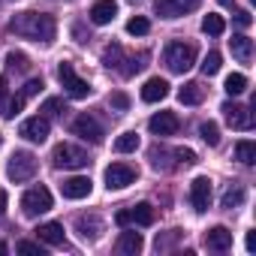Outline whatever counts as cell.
Instances as JSON below:
<instances>
[{
  "mask_svg": "<svg viewBox=\"0 0 256 256\" xmlns=\"http://www.w3.org/2000/svg\"><path fill=\"white\" fill-rule=\"evenodd\" d=\"M10 30H12L16 36L34 40V42H52L54 34H58V24H54V18L46 16V12H18V16H12Z\"/></svg>",
  "mask_w": 256,
  "mask_h": 256,
  "instance_id": "6da1fadb",
  "label": "cell"
},
{
  "mask_svg": "<svg viewBox=\"0 0 256 256\" xmlns=\"http://www.w3.org/2000/svg\"><path fill=\"white\" fill-rule=\"evenodd\" d=\"M163 64H166V70H169V72L184 76V72L196 64V46H193V42L172 40V42L163 48Z\"/></svg>",
  "mask_w": 256,
  "mask_h": 256,
  "instance_id": "7a4b0ae2",
  "label": "cell"
},
{
  "mask_svg": "<svg viewBox=\"0 0 256 256\" xmlns=\"http://www.w3.org/2000/svg\"><path fill=\"white\" fill-rule=\"evenodd\" d=\"M6 175H10V181H16V184L30 181V178L36 175V157H34L30 151H16V154L10 157V163H6Z\"/></svg>",
  "mask_w": 256,
  "mask_h": 256,
  "instance_id": "3957f363",
  "label": "cell"
},
{
  "mask_svg": "<svg viewBox=\"0 0 256 256\" xmlns=\"http://www.w3.org/2000/svg\"><path fill=\"white\" fill-rule=\"evenodd\" d=\"M52 160H54V166L58 169H84L90 160H88V154L82 151V148H76V145H70V142H60L54 151H52Z\"/></svg>",
  "mask_w": 256,
  "mask_h": 256,
  "instance_id": "277c9868",
  "label": "cell"
},
{
  "mask_svg": "<svg viewBox=\"0 0 256 256\" xmlns=\"http://www.w3.org/2000/svg\"><path fill=\"white\" fill-rule=\"evenodd\" d=\"M58 82L64 84V90H66L72 100H84V96L90 94V84L72 70V64H60V66H58Z\"/></svg>",
  "mask_w": 256,
  "mask_h": 256,
  "instance_id": "5b68a950",
  "label": "cell"
},
{
  "mask_svg": "<svg viewBox=\"0 0 256 256\" xmlns=\"http://www.w3.org/2000/svg\"><path fill=\"white\" fill-rule=\"evenodd\" d=\"M22 211H24V217H40V214L52 211V193L46 187H30L22 196Z\"/></svg>",
  "mask_w": 256,
  "mask_h": 256,
  "instance_id": "8992f818",
  "label": "cell"
},
{
  "mask_svg": "<svg viewBox=\"0 0 256 256\" xmlns=\"http://www.w3.org/2000/svg\"><path fill=\"white\" fill-rule=\"evenodd\" d=\"M72 133H76V136H82V139H84V142H90V145H102V139H106L102 124H100L94 114H78V118L72 120Z\"/></svg>",
  "mask_w": 256,
  "mask_h": 256,
  "instance_id": "52a82bcc",
  "label": "cell"
},
{
  "mask_svg": "<svg viewBox=\"0 0 256 256\" xmlns=\"http://www.w3.org/2000/svg\"><path fill=\"white\" fill-rule=\"evenodd\" d=\"M223 118L232 130H253V112L247 106H238V102H223Z\"/></svg>",
  "mask_w": 256,
  "mask_h": 256,
  "instance_id": "ba28073f",
  "label": "cell"
},
{
  "mask_svg": "<svg viewBox=\"0 0 256 256\" xmlns=\"http://www.w3.org/2000/svg\"><path fill=\"white\" fill-rule=\"evenodd\" d=\"M133 181H136V169L126 166V163H112L106 169V187L108 190H124V187H130Z\"/></svg>",
  "mask_w": 256,
  "mask_h": 256,
  "instance_id": "9c48e42d",
  "label": "cell"
},
{
  "mask_svg": "<svg viewBox=\"0 0 256 256\" xmlns=\"http://www.w3.org/2000/svg\"><path fill=\"white\" fill-rule=\"evenodd\" d=\"M190 205H193L196 214L208 211V205H211V181L205 175H199V178L190 181Z\"/></svg>",
  "mask_w": 256,
  "mask_h": 256,
  "instance_id": "30bf717a",
  "label": "cell"
},
{
  "mask_svg": "<svg viewBox=\"0 0 256 256\" xmlns=\"http://www.w3.org/2000/svg\"><path fill=\"white\" fill-rule=\"evenodd\" d=\"M199 6V0H154V10L160 18H181Z\"/></svg>",
  "mask_w": 256,
  "mask_h": 256,
  "instance_id": "8fae6325",
  "label": "cell"
},
{
  "mask_svg": "<svg viewBox=\"0 0 256 256\" xmlns=\"http://www.w3.org/2000/svg\"><path fill=\"white\" fill-rule=\"evenodd\" d=\"M178 126H181V120H178L175 112H157V114H151V120H148V130H151L154 136H175Z\"/></svg>",
  "mask_w": 256,
  "mask_h": 256,
  "instance_id": "7c38bea8",
  "label": "cell"
},
{
  "mask_svg": "<svg viewBox=\"0 0 256 256\" xmlns=\"http://www.w3.org/2000/svg\"><path fill=\"white\" fill-rule=\"evenodd\" d=\"M28 142H46L48 139V118L46 114H36V118H28L22 124V130H18Z\"/></svg>",
  "mask_w": 256,
  "mask_h": 256,
  "instance_id": "4fadbf2b",
  "label": "cell"
},
{
  "mask_svg": "<svg viewBox=\"0 0 256 256\" xmlns=\"http://www.w3.org/2000/svg\"><path fill=\"white\" fill-rule=\"evenodd\" d=\"M76 232L82 241H96L100 232H102V220L96 214H78L76 217Z\"/></svg>",
  "mask_w": 256,
  "mask_h": 256,
  "instance_id": "5bb4252c",
  "label": "cell"
},
{
  "mask_svg": "<svg viewBox=\"0 0 256 256\" xmlns=\"http://www.w3.org/2000/svg\"><path fill=\"white\" fill-rule=\"evenodd\" d=\"M90 190H94V184H90V178H84V175H72V178H66V181L60 184V193H64L66 199H84V196H90Z\"/></svg>",
  "mask_w": 256,
  "mask_h": 256,
  "instance_id": "9a60e30c",
  "label": "cell"
},
{
  "mask_svg": "<svg viewBox=\"0 0 256 256\" xmlns=\"http://www.w3.org/2000/svg\"><path fill=\"white\" fill-rule=\"evenodd\" d=\"M205 247H208V250H217V253L229 250V247H232V232H229L226 226L208 229V232H205Z\"/></svg>",
  "mask_w": 256,
  "mask_h": 256,
  "instance_id": "2e32d148",
  "label": "cell"
},
{
  "mask_svg": "<svg viewBox=\"0 0 256 256\" xmlns=\"http://www.w3.org/2000/svg\"><path fill=\"white\" fill-rule=\"evenodd\" d=\"M114 16H118V4H114V0H96V4L90 6V22L100 24V28L114 22Z\"/></svg>",
  "mask_w": 256,
  "mask_h": 256,
  "instance_id": "e0dca14e",
  "label": "cell"
},
{
  "mask_svg": "<svg viewBox=\"0 0 256 256\" xmlns=\"http://www.w3.org/2000/svg\"><path fill=\"white\" fill-rule=\"evenodd\" d=\"M145 247V241H142V235L139 232H133V229H126V232H120V238H118V253H126V256H136L139 250Z\"/></svg>",
  "mask_w": 256,
  "mask_h": 256,
  "instance_id": "ac0fdd59",
  "label": "cell"
},
{
  "mask_svg": "<svg viewBox=\"0 0 256 256\" xmlns=\"http://www.w3.org/2000/svg\"><path fill=\"white\" fill-rule=\"evenodd\" d=\"M166 94H169V82L166 78H148L145 88H142V100L145 102H160Z\"/></svg>",
  "mask_w": 256,
  "mask_h": 256,
  "instance_id": "d6986e66",
  "label": "cell"
},
{
  "mask_svg": "<svg viewBox=\"0 0 256 256\" xmlns=\"http://www.w3.org/2000/svg\"><path fill=\"white\" fill-rule=\"evenodd\" d=\"M229 48H232V54H235L241 64H250V58H253V40H250V36H244V34L232 36V40H229Z\"/></svg>",
  "mask_w": 256,
  "mask_h": 256,
  "instance_id": "ffe728a7",
  "label": "cell"
},
{
  "mask_svg": "<svg viewBox=\"0 0 256 256\" xmlns=\"http://www.w3.org/2000/svg\"><path fill=\"white\" fill-rule=\"evenodd\" d=\"M178 100H181L184 106H199V102L205 100V88H202L199 82H187V84L178 90Z\"/></svg>",
  "mask_w": 256,
  "mask_h": 256,
  "instance_id": "44dd1931",
  "label": "cell"
},
{
  "mask_svg": "<svg viewBox=\"0 0 256 256\" xmlns=\"http://www.w3.org/2000/svg\"><path fill=\"white\" fill-rule=\"evenodd\" d=\"M36 238L40 241H46V244H64V223H42L40 229H36Z\"/></svg>",
  "mask_w": 256,
  "mask_h": 256,
  "instance_id": "7402d4cb",
  "label": "cell"
},
{
  "mask_svg": "<svg viewBox=\"0 0 256 256\" xmlns=\"http://www.w3.org/2000/svg\"><path fill=\"white\" fill-rule=\"evenodd\" d=\"M244 199H247L244 184H229V187H226V193H223V199H220V205H223L226 211H232V208H238Z\"/></svg>",
  "mask_w": 256,
  "mask_h": 256,
  "instance_id": "603a6c76",
  "label": "cell"
},
{
  "mask_svg": "<svg viewBox=\"0 0 256 256\" xmlns=\"http://www.w3.org/2000/svg\"><path fill=\"white\" fill-rule=\"evenodd\" d=\"M130 217H133V223H139V226H151L157 214H154V205H151V202H139V205L130 208Z\"/></svg>",
  "mask_w": 256,
  "mask_h": 256,
  "instance_id": "cb8c5ba5",
  "label": "cell"
},
{
  "mask_svg": "<svg viewBox=\"0 0 256 256\" xmlns=\"http://www.w3.org/2000/svg\"><path fill=\"white\" fill-rule=\"evenodd\" d=\"M235 160L244 163V166H253V163H256V142L241 139V142L235 145Z\"/></svg>",
  "mask_w": 256,
  "mask_h": 256,
  "instance_id": "d4e9b609",
  "label": "cell"
},
{
  "mask_svg": "<svg viewBox=\"0 0 256 256\" xmlns=\"http://www.w3.org/2000/svg\"><path fill=\"white\" fill-rule=\"evenodd\" d=\"M22 112H24V94H16V96H10V100L4 102V108H0V114H4L6 120L18 118Z\"/></svg>",
  "mask_w": 256,
  "mask_h": 256,
  "instance_id": "484cf974",
  "label": "cell"
},
{
  "mask_svg": "<svg viewBox=\"0 0 256 256\" xmlns=\"http://www.w3.org/2000/svg\"><path fill=\"white\" fill-rule=\"evenodd\" d=\"M199 136H202V142H205V145H211V148H214V145H220V126H217L214 120H205V124L199 126Z\"/></svg>",
  "mask_w": 256,
  "mask_h": 256,
  "instance_id": "4316f807",
  "label": "cell"
},
{
  "mask_svg": "<svg viewBox=\"0 0 256 256\" xmlns=\"http://www.w3.org/2000/svg\"><path fill=\"white\" fill-rule=\"evenodd\" d=\"M226 94L229 96H238V94H244L247 90V76H241V72H232V76H226Z\"/></svg>",
  "mask_w": 256,
  "mask_h": 256,
  "instance_id": "83f0119b",
  "label": "cell"
},
{
  "mask_svg": "<svg viewBox=\"0 0 256 256\" xmlns=\"http://www.w3.org/2000/svg\"><path fill=\"white\" fill-rule=\"evenodd\" d=\"M136 148H139V136H136V133H124V136L114 139V151H118V154H130V151H136Z\"/></svg>",
  "mask_w": 256,
  "mask_h": 256,
  "instance_id": "f1b7e54d",
  "label": "cell"
},
{
  "mask_svg": "<svg viewBox=\"0 0 256 256\" xmlns=\"http://www.w3.org/2000/svg\"><path fill=\"white\" fill-rule=\"evenodd\" d=\"M226 30V22L220 18V16H205L202 18V34H208V36H220Z\"/></svg>",
  "mask_w": 256,
  "mask_h": 256,
  "instance_id": "f546056e",
  "label": "cell"
},
{
  "mask_svg": "<svg viewBox=\"0 0 256 256\" xmlns=\"http://www.w3.org/2000/svg\"><path fill=\"white\" fill-rule=\"evenodd\" d=\"M120 60H124V48H120L118 42H114V46H106V52H102V64H106L108 70H118Z\"/></svg>",
  "mask_w": 256,
  "mask_h": 256,
  "instance_id": "4dcf8cb0",
  "label": "cell"
},
{
  "mask_svg": "<svg viewBox=\"0 0 256 256\" xmlns=\"http://www.w3.org/2000/svg\"><path fill=\"white\" fill-rule=\"evenodd\" d=\"M151 30V22L145 16H133L130 22H126V34H133V36H145Z\"/></svg>",
  "mask_w": 256,
  "mask_h": 256,
  "instance_id": "1f68e13d",
  "label": "cell"
},
{
  "mask_svg": "<svg viewBox=\"0 0 256 256\" xmlns=\"http://www.w3.org/2000/svg\"><path fill=\"white\" fill-rule=\"evenodd\" d=\"M120 64H124V66H118L120 76H136V72L145 66V54H139V58H124Z\"/></svg>",
  "mask_w": 256,
  "mask_h": 256,
  "instance_id": "d6a6232c",
  "label": "cell"
},
{
  "mask_svg": "<svg viewBox=\"0 0 256 256\" xmlns=\"http://www.w3.org/2000/svg\"><path fill=\"white\" fill-rule=\"evenodd\" d=\"M220 64H223L220 52H208L205 60H202V72H205V76H217V72H220Z\"/></svg>",
  "mask_w": 256,
  "mask_h": 256,
  "instance_id": "836d02e7",
  "label": "cell"
},
{
  "mask_svg": "<svg viewBox=\"0 0 256 256\" xmlns=\"http://www.w3.org/2000/svg\"><path fill=\"white\" fill-rule=\"evenodd\" d=\"M169 157H172V151H169V148H160V145H157V148H151V166H154V169H169V163H166Z\"/></svg>",
  "mask_w": 256,
  "mask_h": 256,
  "instance_id": "e575fe53",
  "label": "cell"
},
{
  "mask_svg": "<svg viewBox=\"0 0 256 256\" xmlns=\"http://www.w3.org/2000/svg\"><path fill=\"white\" fill-rule=\"evenodd\" d=\"M66 108H64V100H58V96H48L46 102H42V114L46 118H58V114H64Z\"/></svg>",
  "mask_w": 256,
  "mask_h": 256,
  "instance_id": "d590c367",
  "label": "cell"
},
{
  "mask_svg": "<svg viewBox=\"0 0 256 256\" xmlns=\"http://www.w3.org/2000/svg\"><path fill=\"white\" fill-rule=\"evenodd\" d=\"M6 64H10L12 70H18V72H28V66H30L28 54H22V52H10V54H6Z\"/></svg>",
  "mask_w": 256,
  "mask_h": 256,
  "instance_id": "8d00e7d4",
  "label": "cell"
},
{
  "mask_svg": "<svg viewBox=\"0 0 256 256\" xmlns=\"http://www.w3.org/2000/svg\"><path fill=\"white\" fill-rule=\"evenodd\" d=\"M175 157H178V163H184V166H193L199 157H196V151H190V148H175Z\"/></svg>",
  "mask_w": 256,
  "mask_h": 256,
  "instance_id": "74e56055",
  "label": "cell"
},
{
  "mask_svg": "<svg viewBox=\"0 0 256 256\" xmlns=\"http://www.w3.org/2000/svg\"><path fill=\"white\" fill-rule=\"evenodd\" d=\"M18 253H24V256H42V247L40 244H34V241H18V247H16Z\"/></svg>",
  "mask_w": 256,
  "mask_h": 256,
  "instance_id": "f35d334b",
  "label": "cell"
},
{
  "mask_svg": "<svg viewBox=\"0 0 256 256\" xmlns=\"http://www.w3.org/2000/svg\"><path fill=\"white\" fill-rule=\"evenodd\" d=\"M42 88H46V84H42V78H30V82L24 84V90H22V94H24V100H28V96H36Z\"/></svg>",
  "mask_w": 256,
  "mask_h": 256,
  "instance_id": "ab89813d",
  "label": "cell"
},
{
  "mask_svg": "<svg viewBox=\"0 0 256 256\" xmlns=\"http://www.w3.org/2000/svg\"><path fill=\"white\" fill-rule=\"evenodd\" d=\"M108 102H112L114 108H120V112H124V108H130V96H126V94H112Z\"/></svg>",
  "mask_w": 256,
  "mask_h": 256,
  "instance_id": "60d3db41",
  "label": "cell"
},
{
  "mask_svg": "<svg viewBox=\"0 0 256 256\" xmlns=\"http://www.w3.org/2000/svg\"><path fill=\"white\" fill-rule=\"evenodd\" d=\"M175 238H181V232H178V229H172V232H169L166 238H160V235H157V250H166V247H169V244H172Z\"/></svg>",
  "mask_w": 256,
  "mask_h": 256,
  "instance_id": "b9f144b4",
  "label": "cell"
},
{
  "mask_svg": "<svg viewBox=\"0 0 256 256\" xmlns=\"http://www.w3.org/2000/svg\"><path fill=\"white\" fill-rule=\"evenodd\" d=\"M235 24H238V28H250V24H253L250 12H247V10H238V12H235Z\"/></svg>",
  "mask_w": 256,
  "mask_h": 256,
  "instance_id": "7bdbcfd3",
  "label": "cell"
},
{
  "mask_svg": "<svg viewBox=\"0 0 256 256\" xmlns=\"http://www.w3.org/2000/svg\"><path fill=\"white\" fill-rule=\"evenodd\" d=\"M114 223H118V226H130V223H133L130 211H118V214H114Z\"/></svg>",
  "mask_w": 256,
  "mask_h": 256,
  "instance_id": "ee69618b",
  "label": "cell"
},
{
  "mask_svg": "<svg viewBox=\"0 0 256 256\" xmlns=\"http://www.w3.org/2000/svg\"><path fill=\"white\" fill-rule=\"evenodd\" d=\"M6 202H10V199H6V190H4V187H0V217H4V214H6Z\"/></svg>",
  "mask_w": 256,
  "mask_h": 256,
  "instance_id": "f6af8a7d",
  "label": "cell"
},
{
  "mask_svg": "<svg viewBox=\"0 0 256 256\" xmlns=\"http://www.w3.org/2000/svg\"><path fill=\"white\" fill-rule=\"evenodd\" d=\"M253 247H256V235H253V232H247V250L253 253Z\"/></svg>",
  "mask_w": 256,
  "mask_h": 256,
  "instance_id": "bcb514c9",
  "label": "cell"
},
{
  "mask_svg": "<svg viewBox=\"0 0 256 256\" xmlns=\"http://www.w3.org/2000/svg\"><path fill=\"white\" fill-rule=\"evenodd\" d=\"M4 96H6V78L0 76V102H4Z\"/></svg>",
  "mask_w": 256,
  "mask_h": 256,
  "instance_id": "7dc6e473",
  "label": "cell"
},
{
  "mask_svg": "<svg viewBox=\"0 0 256 256\" xmlns=\"http://www.w3.org/2000/svg\"><path fill=\"white\" fill-rule=\"evenodd\" d=\"M4 253H6V244H4V241H0V256H4Z\"/></svg>",
  "mask_w": 256,
  "mask_h": 256,
  "instance_id": "c3c4849f",
  "label": "cell"
}]
</instances>
